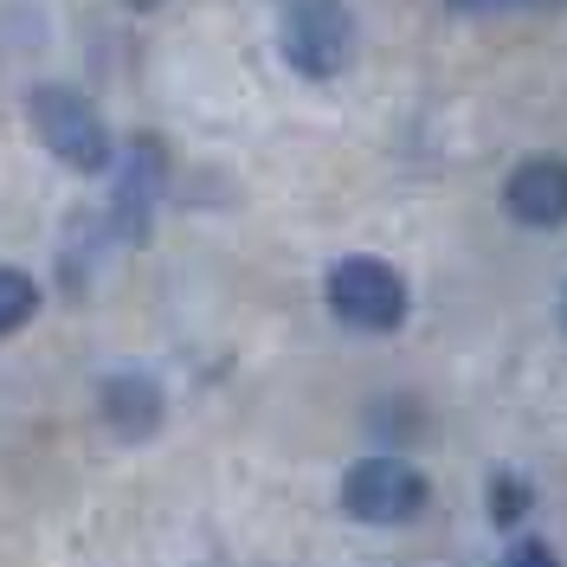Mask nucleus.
<instances>
[{
  "instance_id": "7",
  "label": "nucleus",
  "mask_w": 567,
  "mask_h": 567,
  "mask_svg": "<svg viewBox=\"0 0 567 567\" xmlns=\"http://www.w3.org/2000/svg\"><path fill=\"white\" fill-rule=\"evenodd\" d=\"M97 413H104V425L116 439H148L168 406H162V388L148 374H110L97 388Z\"/></svg>"
},
{
  "instance_id": "5",
  "label": "nucleus",
  "mask_w": 567,
  "mask_h": 567,
  "mask_svg": "<svg viewBox=\"0 0 567 567\" xmlns=\"http://www.w3.org/2000/svg\"><path fill=\"white\" fill-rule=\"evenodd\" d=\"M116 194H110V226H116V239H142L148 233V213L162 200V175H168V162H162V148L148 136H136L116 162Z\"/></svg>"
},
{
  "instance_id": "12",
  "label": "nucleus",
  "mask_w": 567,
  "mask_h": 567,
  "mask_svg": "<svg viewBox=\"0 0 567 567\" xmlns=\"http://www.w3.org/2000/svg\"><path fill=\"white\" fill-rule=\"evenodd\" d=\"M123 7H142V13H148V7H162V0H123Z\"/></svg>"
},
{
  "instance_id": "4",
  "label": "nucleus",
  "mask_w": 567,
  "mask_h": 567,
  "mask_svg": "<svg viewBox=\"0 0 567 567\" xmlns=\"http://www.w3.org/2000/svg\"><path fill=\"white\" fill-rule=\"evenodd\" d=\"M329 310L361 336H388L406 322V278L388 258H342L329 271Z\"/></svg>"
},
{
  "instance_id": "13",
  "label": "nucleus",
  "mask_w": 567,
  "mask_h": 567,
  "mask_svg": "<svg viewBox=\"0 0 567 567\" xmlns=\"http://www.w3.org/2000/svg\"><path fill=\"white\" fill-rule=\"evenodd\" d=\"M561 329H567V297H561Z\"/></svg>"
},
{
  "instance_id": "2",
  "label": "nucleus",
  "mask_w": 567,
  "mask_h": 567,
  "mask_svg": "<svg viewBox=\"0 0 567 567\" xmlns=\"http://www.w3.org/2000/svg\"><path fill=\"white\" fill-rule=\"evenodd\" d=\"M278 45L284 65L297 78H342L354 59V13L349 0H284L278 20Z\"/></svg>"
},
{
  "instance_id": "1",
  "label": "nucleus",
  "mask_w": 567,
  "mask_h": 567,
  "mask_svg": "<svg viewBox=\"0 0 567 567\" xmlns=\"http://www.w3.org/2000/svg\"><path fill=\"white\" fill-rule=\"evenodd\" d=\"M27 116H33V136L78 175H104L116 162V142H110V123L97 116V104L71 84H39L27 97Z\"/></svg>"
},
{
  "instance_id": "6",
  "label": "nucleus",
  "mask_w": 567,
  "mask_h": 567,
  "mask_svg": "<svg viewBox=\"0 0 567 567\" xmlns=\"http://www.w3.org/2000/svg\"><path fill=\"white\" fill-rule=\"evenodd\" d=\"M503 207H509V219L516 226H561L567 219V162H555V155H535V162H523V168H509V181H503Z\"/></svg>"
},
{
  "instance_id": "10",
  "label": "nucleus",
  "mask_w": 567,
  "mask_h": 567,
  "mask_svg": "<svg viewBox=\"0 0 567 567\" xmlns=\"http://www.w3.org/2000/svg\"><path fill=\"white\" fill-rule=\"evenodd\" d=\"M503 567H561V561H555L548 542H516V548L503 555Z\"/></svg>"
},
{
  "instance_id": "9",
  "label": "nucleus",
  "mask_w": 567,
  "mask_h": 567,
  "mask_svg": "<svg viewBox=\"0 0 567 567\" xmlns=\"http://www.w3.org/2000/svg\"><path fill=\"white\" fill-rule=\"evenodd\" d=\"M491 516L503 523V529H516V523L529 516V484H523V477H509V471H496V477H491Z\"/></svg>"
},
{
  "instance_id": "11",
  "label": "nucleus",
  "mask_w": 567,
  "mask_h": 567,
  "mask_svg": "<svg viewBox=\"0 0 567 567\" xmlns=\"http://www.w3.org/2000/svg\"><path fill=\"white\" fill-rule=\"evenodd\" d=\"M452 13H471V20H484V13H509V7H529V0H445Z\"/></svg>"
},
{
  "instance_id": "3",
  "label": "nucleus",
  "mask_w": 567,
  "mask_h": 567,
  "mask_svg": "<svg viewBox=\"0 0 567 567\" xmlns=\"http://www.w3.org/2000/svg\"><path fill=\"white\" fill-rule=\"evenodd\" d=\"M425 471L393 452H374V458H354L349 477H342V509L354 523H374V529H393V523H413L425 509Z\"/></svg>"
},
{
  "instance_id": "8",
  "label": "nucleus",
  "mask_w": 567,
  "mask_h": 567,
  "mask_svg": "<svg viewBox=\"0 0 567 567\" xmlns=\"http://www.w3.org/2000/svg\"><path fill=\"white\" fill-rule=\"evenodd\" d=\"M33 310H39V284L27 271H13V265H0V336L27 329Z\"/></svg>"
}]
</instances>
